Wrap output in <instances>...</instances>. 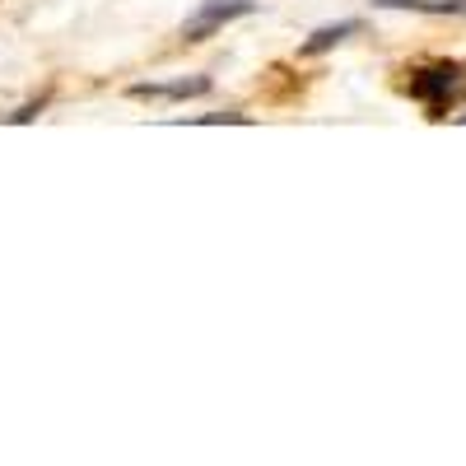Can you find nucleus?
Wrapping results in <instances>:
<instances>
[{
    "mask_svg": "<svg viewBox=\"0 0 466 466\" xmlns=\"http://www.w3.org/2000/svg\"><path fill=\"white\" fill-rule=\"evenodd\" d=\"M461 122H466V112H461Z\"/></svg>",
    "mask_w": 466,
    "mask_h": 466,
    "instance_id": "8",
    "label": "nucleus"
},
{
    "mask_svg": "<svg viewBox=\"0 0 466 466\" xmlns=\"http://www.w3.org/2000/svg\"><path fill=\"white\" fill-rule=\"evenodd\" d=\"M252 10H257V0H201L197 15L182 24V37H187V43H206V37H215L224 24L243 19Z\"/></svg>",
    "mask_w": 466,
    "mask_h": 466,
    "instance_id": "1",
    "label": "nucleus"
},
{
    "mask_svg": "<svg viewBox=\"0 0 466 466\" xmlns=\"http://www.w3.org/2000/svg\"><path fill=\"white\" fill-rule=\"evenodd\" d=\"M360 33V19H340V24H327V28H318L308 43L299 47V56H322V52H331L336 43H345V37H355Z\"/></svg>",
    "mask_w": 466,
    "mask_h": 466,
    "instance_id": "3",
    "label": "nucleus"
},
{
    "mask_svg": "<svg viewBox=\"0 0 466 466\" xmlns=\"http://www.w3.org/2000/svg\"><path fill=\"white\" fill-rule=\"evenodd\" d=\"M452 75H457L452 66H430V70H420L415 80H410V94L430 103V116H443V112H448V103H452V89H457V80H452Z\"/></svg>",
    "mask_w": 466,
    "mask_h": 466,
    "instance_id": "2",
    "label": "nucleus"
},
{
    "mask_svg": "<svg viewBox=\"0 0 466 466\" xmlns=\"http://www.w3.org/2000/svg\"><path fill=\"white\" fill-rule=\"evenodd\" d=\"M37 107H43V98H37V103H28V107H19V112H10V122H33V116H37Z\"/></svg>",
    "mask_w": 466,
    "mask_h": 466,
    "instance_id": "7",
    "label": "nucleus"
},
{
    "mask_svg": "<svg viewBox=\"0 0 466 466\" xmlns=\"http://www.w3.org/2000/svg\"><path fill=\"white\" fill-rule=\"evenodd\" d=\"M382 10H415V15H466V0H378Z\"/></svg>",
    "mask_w": 466,
    "mask_h": 466,
    "instance_id": "5",
    "label": "nucleus"
},
{
    "mask_svg": "<svg viewBox=\"0 0 466 466\" xmlns=\"http://www.w3.org/2000/svg\"><path fill=\"white\" fill-rule=\"evenodd\" d=\"M201 122H248V112H210Z\"/></svg>",
    "mask_w": 466,
    "mask_h": 466,
    "instance_id": "6",
    "label": "nucleus"
},
{
    "mask_svg": "<svg viewBox=\"0 0 466 466\" xmlns=\"http://www.w3.org/2000/svg\"><path fill=\"white\" fill-rule=\"evenodd\" d=\"M206 89H210L206 75H191V80H177V85H136L131 94L136 98H197Z\"/></svg>",
    "mask_w": 466,
    "mask_h": 466,
    "instance_id": "4",
    "label": "nucleus"
}]
</instances>
